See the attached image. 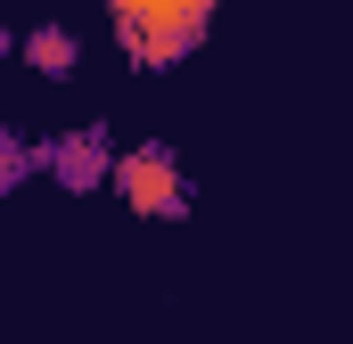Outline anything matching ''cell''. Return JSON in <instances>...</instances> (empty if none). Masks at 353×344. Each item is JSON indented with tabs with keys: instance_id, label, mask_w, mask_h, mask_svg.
Here are the masks:
<instances>
[{
	"instance_id": "1",
	"label": "cell",
	"mask_w": 353,
	"mask_h": 344,
	"mask_svg": "<svg viewBox=\"0 0 353 344\" xmlns=\"http://www.w3.org/2000/svg\"><path fill=\"white\" fill-rule=\"evenodd\" d=\"M107 17H115V50L148 74L181 66L214 33V0H107Z\"/></svg>"
},
{
	"instance_id": "2",
	"label": "cell",
	"mask_w": 353,
	"mask_h": 344,
	"mask_svg": "<svg viewBox=\"0 0 353 344\" xmlns=\"http://www.w3.org/2000/svg\"><path fill=\"white\" fill-rule=\"evenodd\" d=\"M115 197L148 222H181L189 213V180H181V148L173 140H132L115 156Z\"/></svg>"
},
{
	"instance_id": "3",
	"label": "cell",
	"mask_w": 353,
	"mask_h": 344,
	"mask_svg": "<svg viewBox=\"0 0 353 344\" xmlns=\"http://www.w3.org/2000/svg\"><path fill=\"white\" fill-rule=\"evenodd\" d=\"M41 148H50V180H58V189H74V197H83V189H115V156H123V148L107 140V123H74V131H58V140H41Z\"/></svg>"
},
{
	"instance_id": "4",
	"label": "cell",
	"mask_w": 353,
	"mask_h": 344,
	"mask_svg": "<svg viewBox=\"0 0 353 344\" xmlns=\"http://www.w3.org/2000/svg\"><path fill=\"white\" fill-rule=\"evenodd\" d=\"M17 58H25L41 83H66V74L83 66V41H74V25H33V33L17 41Z\"/></svg>"
},
{
	"instance_id": "5",
	"label": "cell",
	"mask_w": 353,
	"mask_h": 344,
	"mask_svg": "<svg viewBox=\"0 0 353 344\" xmlns=\"http://www.w3.org/2000/svg\"><path fill=\"white\" fill-rule=\"evenodd\" d=\"M33 172H50V148H33L17 123L0 131V189H17V180H33Z\"/></svg>"
}]
</instances>
